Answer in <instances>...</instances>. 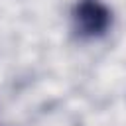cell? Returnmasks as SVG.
Instances as JSON below:
<instances>
[{
  "instance_id": "1",
  "label": "cell",
  "mask_w": 126,
  "mask_h": 126,
  "mask_svg": "<svg viewBox=\"0 0 126 126\" xmlns=\"http://www.w3.org/2000/svg\"><path fill=\"white\" fill-rule=\"evenodd\" d=\"M110 26V10L100 0H79L73 10V28L81 37H98Z\"/></svg>"
}]
</instances>
